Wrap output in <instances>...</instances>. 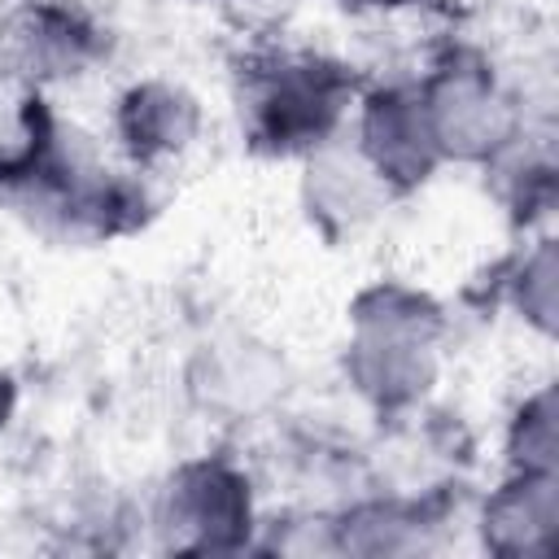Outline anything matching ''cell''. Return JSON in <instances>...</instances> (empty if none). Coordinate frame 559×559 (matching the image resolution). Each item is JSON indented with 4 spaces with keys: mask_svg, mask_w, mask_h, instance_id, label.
Listing matches in <instances>:
<instances>
[{
    "mask_svg": "<svg viewBox=\"0 0 559 559\" xmlns=\"http://www.w3.org/2000/svg\"><path fill=\"white\" fill-rule=\"evenodd\" d=\"M358 153L389 188V197H406L441 166V148L415 83L376 87L362 100L358 118Z\"/></svg>",
    "mask_w": 559,
    "mask_h": 559,
    "instance_id": "cell-7",
    "label": "cell"
},
{
    "mask_svg": "<svg viewBox=\"0 0 559 559\" xmlns=\"http://www.w3.org/2000/svg\"><path fill=\"white\" fill-rule=\"evenodd\" d=\"M441 148V162H493L520 140V114L476 48H445L415 83Z\"/></svg>",
    "mask_w": 559,
    "mask_h": 559,
    "instance_id": "cell-4",
    "label": "cell"
},
{
    "mask_svg": "<svg viewBox=\"0 0 559 559\" xmlns=\"http://www.w3.org/2000/svg\"><path fill=\"white\" fill-rule=\"evenodd\" d=\"M559 524V476L555 472H515L502 489L489 493L480 511V537L502 559L546 555Z\"/></svg>",
    "mask_w": 559,
    "mask_h": 559,
    "instance_id": "cell-9",
    "label": "cell"
},
{
    "mask_svg": "<svg viewBox=\"0 0 559 559\" xmlns=\"http://www.w3.org/2000/svg\"><path fill=\"white\" fill-rule=\"evenodd\" d=\"M345 376L384 415L415 406L437 376V345L445 332L441 306L397 280L362 288L349 306Z\"/></svg>",
    "mask_w": 559,
    "mask_h": 559,
    "instance_id": "cell-3",
    "label": "cell"
},
{
    "mask_svg": "<svg viewBox=\"0 0 559 559\" xmlns=\"http://www.w3.org/2000/svg\"><path fill=\"white\" fill-rule=\"evenodd\" d=\"M507 450L515 472H555V384H542L533 397L520 402L507 432Z\"/></svg>",
    "mask_w": 559,
    "mask_h": 559,
    "instance_id": "cell-12",
    "label": "cell"
},
{
    "mask_svg": "<svg viewBox=\"0 0 559 559\" xmlns=\"http://www.w3.org/2000/svg\"><path fill=\"white\" fill-rule=\"evenodd\" d=\"M345 4H367V9H411V4H437V0H345Z\"/></svg>",
    "mask_w": 559,
    "mask_h": 559,
    "instance_id": "cell-14",
    "label": "cell"
},
{
    "mask_svg": "<svg viewBox=\"0 0 559 559\" xmlns=\"http://www.w3.org/2000/svg\"><path fill=\"white\" fill-rule=\"evenodd\" d=\"M498 275H507V280H498L502 293H507V301H511L542 336H550V332H555V293H559L555 240L542 236L528 253H515L511 262H502Z\"/></svg>",
    "mask_w": 559,
    "mask_h": 559,
    "instance_id": "cell-11",
    "label": "cell"
},
{
    "mask_svg": "<svg viewBox=\"0 0 559 559\" xmlns=\"http://www.w3.org/2000/svg\"><path fill=\"white\" fill-rule=\"evenodd\" d=\"M13 406H17V384H13V376H4V371H0V428L9 424Z\"/></svg>",
    "mask_w": 559,
    "mask_h": 559,
    "instance_id": "cell-13",
    "label": "cell"
},
{
    "mask_svg": "<svg viewBox=\"0 0 559 559\" xmlns=\"http://www.w3.org/2000/svg\"><path fill=\"white\" fill-rule=\"evenodd\" d=\"M114 131H118L122 153L135 166H153L162 157L183 153L197 140L201 105L192 100V92H183L166 79H144L118 96Z\"/></svg>",
    "mask_w": 559,
    "mask_h": 559,
    "instance_id": "cell-8",
    "label": "cell"
},
{
    "mask_svg": "<svg viewBox=\"0 0 559 559\" xmlns=\"http://www.w3.org/2000/svg\"><path fill=\"white\" fill-rule=\"evenodd\" d=\"M109 48V31L79 0H13L0 17V70L31 92L83 74Z\"/></svg>",
    "mask_w": 559,
    "mask_h": 559,
    "instance_id": "cell-6",
    "label": "cell"
},
{
    "mask_svg": "<svg viewBox=\"0 0 559 559\" xmlns=\"http://www.w3.org/2000/svg\"><path fill=\"white\" fill-rule=\"evenodd\" d=\"M380 201H389V188L376 179V170L362 162V153H345L332 140L319 144L310 153V170H306V205L310 218L336 236L362 218H371L380 210Z\"/></svg>",
    "mask_w": 559,
    "mask_h": 559,
    "instance_id": "cell-10",
    "label": "cell"
},
{
    "mask_svg": "<svg viewBox=\"0 0 559 559\" xmlns=\"http://www.w3.org/2000/svg\"><path fill=\"white\" fill-rule=\"evenodd\" d=\"M0 192L39 231L70 240L131 236L148 218L144 183L105 170L87 140L74 127L66 131L39 92L22 100V140L0 148Z\"/></svg>",
    "mask_w": 559,
    "mask_h": 559,
    "instance_id": "cell-1",
    "label": "cell"
},
{
    "mask_svg": "<svg viewBox=\"0 0 559 559\" xmlns=\"http://www.w3.org/2000/svg\"><path fill=\"white\" fill-rule=\"evenodd\" d=\"M157 524L170 550H192V555L245 550L253 533V498L245 472L218 454L179 463L162 489Z\"/></svg>",
    "mask_w": 559,
    "mask_h": 559,
    "instance_id": "cell-5",
    "label": "cell"
},
{
    "mask_svg": "<svg viewBox=\"0 0 559 559\" xmlns=\"http://www.w3.org/2000/svg\"><path fill=\"white\" fill-rule=\"evenodd\" d=\"M240 127L262 157H297L328 144L358 92L349 66L323 52L262 48L240 61Z\"/></svg>",
    "mask_w": 559,
    "mask_h": 559,
    "instance_id": "cell-2",
    "label": "cell"
}]
</instances>
